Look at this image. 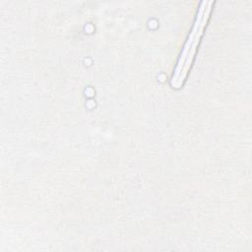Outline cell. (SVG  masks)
<instances>
[{"label": "cell", "instance_id": "1", "mask_svg": "<svg viewBox=\"0 0 252 252\" xmlns=\"http://www.w3.org/2000/svg\"><path fill=\"white\" fill-rule=\"evenodd\" d=\"M213 5L214 1H202L199 5L195 22L183 46L170 80V85L174 89H180L184 84L187 74L192 66L201 36L210 18Z\"/></svg>", "mask_w": 252, "mask_h": 252}]
</instances>
